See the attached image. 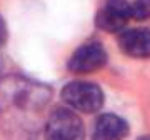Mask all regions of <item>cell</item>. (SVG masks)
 <instances>
[{"mask_svg":"<svg viewBox=\"0 0 150 140\" xmlns=\"http://www.w3.org/2000/svg\"><path fill=\"white\" fill-rule=\"evenodd\" d=\"M5 38H7V27H5V22L0 17V45L5 42Z\"/></svg>","mask_w":150,"mask_h":140,"instance_id":"8","label":"cell"},{"mask_svg":"<svg viewBox=\"0 0 150 140\" xmlns=\"http://www.w3.org/2000/svg\"><path fill=\"white\" fill-rule=\"evenodd\" d=\"M139 140H150V137H142V139H139Z\"/></svg>","mask_w":150,"mask_h":140,"instance_id":"9","label":"cell"},{"mask_svg":"<svg viewBox=\"0 0 150 140\" xmlns=\"http://www.w3.org/2000/svg\"><path fill=\"white\" fill-rule=\"evenodd\" d=\"M45 140H85L80 117L69 108L54 110L45 125Z\"/></svg>","mask_w":150,"mask_h":140,"instance_id":"2","label":"cell"},{"mask_svg":"<svg viewBox=\"0 0 150 140\" xmlns=\"http://www.w3.org/2000/svg\"><path fill=\"white\" fill-rule=\"evenodd\" d=\"M132 18V7L127 0H105L97 13V27L105 32H120Z\"/></svg>","mask_w":150,"mask_h":140,"instance_id":"4","label":"cell"},{"mask_svg":"<svg viewBox=\"0 0 150 140\" xmlns=\"http://www.w3.org/2000/svg\"><path fill=\"white\" fill-rule=\"evenodd\" d=\"M64 102L74 110L93 113L103 105V92L90 82H70L62 90Z\"/></svg>","mask_w":150,"mask_h":140,"instance_id":"1","label":"cell"},{"mask_svg":"<svg viewBox=\"0 0 150 140\" xmlns=\"http://www.w3.org/2000/svg\"><path fill=\"white\" fill-rule=\"evenodd\" d=\"M129 135V124L113 113L100 115L95 122L92 140H123Z\"/></svg>","mask_w":150,"mask_h":140,"instance_id":"6","label":"cell"},{"mask_svg":"<svg viewBox=\"0 0 150 140\" xmlns=\"http://www.w3.org/2000/svg\"><path fill=\"white\" fill-rule=\"evenodd\" d=\"M132 7V18L135 20H147L150 18V0H135Z\"/></svg>","mask_w":150,"mask_h":140,"instance_id":"7","label":"cell"},{"mask_svg":"<svg viewBox=\"0 0 150 140\" xmlns=\"http://www.w3.org/2000/svg\"><path fill=\"white\" fill-rule=\"evenodd\" d=\"M118 45L125 55L135 59H145L150 55V30L149 28H130L120 33Z\"/></svg>","mask_w":150,"mask_h":140,"instance_id":"5","label":"cell"},{"mask_svg":"<svg viewBox=\"0 0 150 140\" xmlns=\"http://www.w3.org/2000/svg\"><path fill=\"white\" fill-rule=\"evenodd\" d=\"M107 64V52L98 42H88L75 50L69 60V70L74 74H90Z\"/></svg>","mask_w":150,"mask_h":140,"instance_id":"3","label":"cell"}]
</instances>
